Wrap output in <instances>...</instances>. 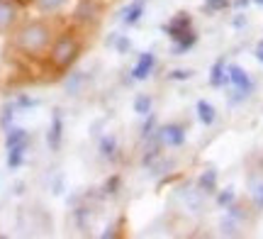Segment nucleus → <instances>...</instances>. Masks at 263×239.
Wrapping results in <instances>:
<instances>
[{"label":"nucleus","instance_id":"1","mask_svg":"<svg viewBox=\"0 0 263 239\" xmlns=\"http://www.w3.org/2000/svg\"><path fill=\"white\" fill-rule=\"evenodd\" d=\"M51 42H54V32L49 27L47 22H42V20H32L27 25H22L17 32V39H15V44H17L20 51H25V54H42V51H47L51 47Z\"/></svg>","mask_w":263,"mask_h":239},{"label":"nucleus","instance_id":"2","mask_svg":"<svg viewBox=\"0 0 263 239\" xmlns=\"http://www.w3.org/2000/svg\"><path fill=\"white\" fill-rule=\"evenodd\" d=\"M78 51H81L78 39H76L71 32H66V34H61V37H57L54 42H51L49 57H51V64H54L57 68H68L76 61Z\"/></svg>","mask_w":263,"mask_h":239},{"label":"nucleus","instance_id":"3","mask_svg":"<svg viewBox=\"0 0 263 239\" xmlns=\"http://www.w3.org/2000/svg\"><path fill=\"white\" fill-rule=\"evenodd\" d=\"M17 22V5L15 0H0V34H5Z\"/></svg>","mask_w":263,"mask_h":239},{"label":"nucleus","instance_id":"4","mask_svg":"<svg viewBox=\"0 0 263 239\" xmlns=\"http://www.w3.org/2000/svg\"><path fill=\"white\" fill-rule=\"evenodd\" d=\"M159 137L166 146H180V144L185 142V132H183L180 124H166V127H161Z\"/></svg>","mask_w":263,"mask_h":239},{"label":"nucleus","instance_id":"5","mask_svg":"<svg viewBox=\"0 0 263 239\" xmlns=\"http://www.w3.org/2000/svg\"><path fill=\"white\" fill-rule=\"evenodd\" d=\"M227 78L234 83L236 88V93H241V98L251 90V81H249V73H246L244 68H239V66H229V71H227Z\"/></svg>","mask_w":263,"mask_h":239},{"label":"nucleus","instance_id":"6","mask_svg":"<svg viewBox=\"0 0 263 239\" xmlns=\"http://www.w3.org/2000/svg\"><path fill=\"white\" fill-rule=\"evenodd\" d=\"M154 64H156L154 54H151V51H144V54L139 57V61H137V66H134V71H132V73H134V78H139V81H141V78H146L151 73Z\"/></svg>","mask_w":263,"mask_h":239},{"label":"nucleus","instance_id":"7","mask_svg":"<svg viewBox=\"0 0 263 239\" xmlns=\"http://www.w3.org/2000/svg\"><path fill=\"white\" fill-rule=\"evenodd\" d=\"M59 144H61V115H54V120H51V130H49V146L57 149Z\"/></svg>","mask_w":263,"mask_h":239},{"label":"nucleus","instance_id":"8","mask_svg":"<svg viewBox=\"0 0 263 239\" xmlns=\"http://www.w3.org/2000/svg\"><path fill=\"white\" fill-rule=\"evenodd\" d=\"M66 3H68V0H34V5H37L39 12H59Z\"/></svg>","mask_w":263,"mask_h":239},{"label":"nucleus","instance_id":"9","mask_svg":"<svg viewBox=\"0 0 263 239\" xmlns=\"http://www.w3.org/2000/svg\"><path fill=\"white\" fill-rule=\"evenodd\" d=\"M197 115H200V120H202V122L205 124H212L215 122V107L210 105V103H207V100H200V103H197Z\"/></svg>","mask_w":263,"mask_h":239},{"label":"nucleus","instance_id":"10","mask_svg":"<svg viewBox=\"0 0 263 239\" xmlns=\"http://www.w3.org/2000/svg\"><path fill=\"white\" fill-rule=\"evenodd\" d=\"M27 144V132L25 130H10L8 134V149H12V146H25Z\"/></svg>","mask_w":263,"mask_h":239},{"label":"nucleus","instance_id":"11","mask_svg":"<svg viewBox=\"0 0 263 239\" xmlns=\"http://www.w3.org/2000/svg\"><path fill=\"white\" fill-rule=\"evenodd\" d=\"M215 183H217V171H212V169L200 176V188L202 191H215Z\"/></svg>","mask_w":263,"mask_h":239},{"label":"nucleus","instance_id":"12","mask_svg":"<svg viewBox=\"0 0 263 239\" xmlns=\"http://www.w3.org/2000/svg\"><path fill=\"white\" fill-rule=\"evenodd\" d=\"M210 83H212V86H222V83H224V64H222V61H217L215 66H212Z\"/></svg>","mask_w":263,"mask_h":239},{"label":"nucleus","instance_id":"13","mask_svg":"<svg viewBox=\"0 0 263 239\" xmlns=\"http://www.w3.org/2000/svg\"><path fill=\"white\" fill-rule=\"evenodd\" d=\"M134 110L139 113V115H149L151 113V98L149 96H139L134 100Z\"/></svg>","mask_w":263,"mask_h":239},{"label":"nucleus","instance_id":"14","mask_svg":"<svg viewBox=\"0 0 263 239\" xmlns=\"http://www.w3.org/2000/svg\"><path fill=\"white\" fill-rule=\"evenodd\" d=\"M139 15H141V5H139V3H134V5L127 10V15H124V22H137V20H139Z\"/></svg>","mask_w":263,"mask_h":239},{"label":"nucleus","instance_id":"15","mask_svg":"<svg viewBox=\"0 0 263 239\" xmlns=\"http://www.w3.org/2000/svg\"><path fill=\"white\" fill-rule=\"evenodd\" d=\"M251 195H254V203H256V205H258V208H263V183L254 186V191H251Z\"/></svg>","mask_w":263,"mask_h":239},{"label":"nucleus","instance_id":"16","mask_svg":"<svg viewBox=\"0 0 263 239\" xmlns=\"http://www.w3.org/2000/svg\"><path fill=\"white\" fill-rule=\"evenodd\" d=\"M227 0H207V8H227Z\"/></svg>","mask_w":263,"mask_h":239},{"label":"nucleus","instance_id":"17","mask_svg":"<svg viewBox=\"0 0 263 239\" xmlns=\"http://www.w3.org/2000/svg\"><path fill=\"white\" fill-rule=\"evenodd\" d=\"M232 198H234V193L227 191V193H222V195H219V203H222V205H227V203L232 200Z\"/></svg>","mask_w":263,"mask_h":239},{"label":"nucleus","instance_id":"18","mask_svg":"<svg viewBox=\"0 0 263 239\" xmlns=\"http://www.w3.org/2000/svg\"><path fill=\"white\" fill-rule=\"evenodd\" d=\"M256 59L263 61V42H258V47H256Z\"/></svg>","mask_w":263,"mask_h":239},{"label":"nucleus","instance_id":"19","mask_svg":"<svg viewBox=\"0 0 263 239\" xmlns=\"http://www.w3.org/2000/svg\"><path fill=\"white\" fill-rule=\"evenodd\" d=\"M190 76V71H176L173 73V78H188Z\"/></svg>","mask_w":263,"mask_h":239},{"label":"nucleus","instance_id":"20","mask_svg":"<svg viewBox=\"0 0 263 239\" xmlns=\"http://www.w3.org/2000/svg\"><path fill=\"white\" fill-rule=\"evenodd\" d=\"M256 3H258V5H263V0H256Z\"/></svg>","mask_w":263,"mask_h":239}]
</instances>
